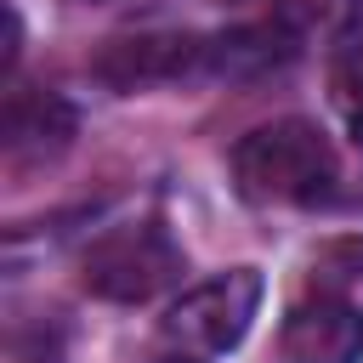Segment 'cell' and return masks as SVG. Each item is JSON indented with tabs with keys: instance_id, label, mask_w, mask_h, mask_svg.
Segmentation results:
<instances>
[{
	"instance_id": "9",
	"label": "cell",
	"mask_w": 363,
	"mask_h": 363,
	"mask_svg": "<svg viewBox=\"0 0 363 363\" xmlns=\"http://www.w3.org/2000/svg\"><path fill=\"white\" fill-rule=\"evenodd\" d=\"M85 6H91V0H85Z\"/></svg>"
},
{
	"instance_id": "6",
	"label": "cell",
	"mask_w": 363,
	"mask_h": 363,
	"mask_svg": "<svg viewBox=\"0 0 363 363\" xmlns=\"http://www.w3.org/2000/svg\"><path fill=\"white\" fill-rule=\"evenodd\" d=\"M6 164L28 170V164H51L68 142H74V108L57 91L40 85H11L6 91Z\"/></svg>"
},
{
	"instance_id": "5",
	"label": "cell",
	"mask_w": 363,
	"mask_h": 363,
	"mask_svg": "<svg viewBox=\"0 0 363 363\" xmlns=\"http://www.w3.org/2000/svg\"><path fill=\"white\" fill-rule=\"evenodd\" d=\"M284 363H357L363 357V312L335 289H318L289 306L278 335Z\"/></svg>"
},
{
	"instance_id": "8",
	"label": "cell",
	"mask_w": 363,
	"mask_h": 363,
	"mask_svg": "<svg viewBox=\"0 0 363 363\" xmlns=\"http://www.w3.org/2000/svg\"><path fill=\"white\" fill-rule=\"evenodd\" d=\"M164 363H182V357H164Z\"/></svg>"
},
{
	"instance_id": "7",
	"label": "cell",
	"mask_w": 363,
	"mask_h": 363,
	"mask_svg": "<svg viewBox=\"0 0 363 363\" xmlns=\"http://www.w3.org/2000/svg\"><path fill=\"white\" fill-rule=\"evenodd\" d=\"M335 108H340V119L352 125V136L363 147V45H352L335 62Z\"/></svg>"
},
{
	"instance_id": "4",
	"label": "cell",
	"mask_w": 363,
	"mask_h": 363,
	"mask_svg": "<svg viewBox=\"0 0 363 363\" xmlns=\"http://www.w3.org/2000/svg\"><path fill=\"white\" fill-rule=\"evenodd\" d=\"M91 68L113 91H147V85H170V79H187V74L210 68V40H193V34H130V40H108V51Z\"/></svg>"
},
{
	"instance_id": "1",
	"label": "cell",
	"mask_w": 363,
	"mask_h": 363,
	"mask_svg": "<svg viewBox=\"0 0 363 363\" xmlns=\"http://www.w3.org/2000/svg\"><path fill=\"white\" fill-rule=\"evenodd\" d=\"M233 182L250 204H318L335 193V147L306 119H272L233 147Z\"/></svg>"
},
{
	"instance_id": "2",
	"label": "cell",
	"mask_w": 363,
	"mask_h": 363,
	"mask_svg": "<svg viewBox=\"0 0 363 363\" xmlns=\"http://www.w3.org/2000/svg\"><path fill=\"white\" fill-rule=\"evenodd\" d=\"M182 278V244L159 221H130L108 227L85 255H79V284L102 301H147L164 284Z\"/></svg>"
},
{
	"instance_id": "3",
	"label": "cell",
	"mask_w": 363,
	"mask_h": 363,
	"mask_svg": "<svg viewBox=\"0 0 363 363\" xmlns=\"http://www.w3.org/2000/svg\"><path fill=\"white\" fill-rule=\"evenodd\" d=\"M261 306V272L255 267H233L210 284H193L170 312H164V340L182 346L187 357H216V352H233L250 329Z\"/></svg>"
}]
</instances>
